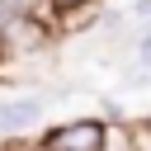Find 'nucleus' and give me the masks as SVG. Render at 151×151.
<instances>
[{"label": "nucleus", "instance_id": "nucleus-9", "mask_svg": "<svg viewBox=\"0 0 151 151\" xmlns=\"http://www.w3.org/2000/svg\"><path fill=\"white\" fill-rule=\"evenodd\" d=\"M146 28H151V24H146Z\"/></svg>", "mask_w": 151, "mask_h": 151}, {"label": "nucleus", "instance_id": "nucleus-1", "mask_svg": "<svg viewBox=\"0 0 151 151\" xmlns=\"http://www.w3.org/2000/svg\"><path fill=\"white\" fill-rule=\"evenodd\" d=\"M33 151H109V123L104 118H66L38 137Z\"/></svg>", "mask_w": 151, "mask_h": 151}, {"label": "nucleus", "instance_id": "nucleus-7", "mask_svg": "<svg viewBox=\"0 0 151 151\" xmlns=\"http://www.w3.org/2000/svg\"><path fill=\"white\" fill-rule=\"evenodd\" d=\"M0 151H33V146H14L9 137H0Z\"/></svg>", "mask_w": 151, "mask_h": 151}, {"label": "nucleus", "instance_id": "nucleus-8", "mask_svg": "<svg viewBox=\"0 0 151 151\" xmlns=\"http://www.w3.org/2000/svg\"><path fill=\"white\" fill-rule=\"evenodd\" d=\"M5 61H9V52H5V33H0V66H5Z\"/></svg>", "mask_w": 151, "mask_h": 151}, {"label": "nucleus", "instance_id": "nucleus-3", "mask_svg": "<svg viewBox=\"0 0 151 151\" xmlns=\"http://www.w3.org/2000/svg\"><path fill=\"white\" fill-rule=\"evenodd\" d=\"M123 137H127V151H151V118H132Z\"/></svg>", "mask_w": 151, "mask_h": 151}, {"label": "nucleus", "instance_id": "nucleus-5", "mask_svg": "<svg viewBox=\"0 0 151 151\" xmlns=\"http://www.w3.org/2000/svg\"><path fill=\"white\" fill-rule=\"evenodd\" d=\"M5 5H14V9H24V14L42 19V24H52V9H47V0H5Z\"/></svg>", "mask_w": 151, "mask_h": 151}, {"label": "nucleus", "instance_id": "nucleus-4", "mask_svg": "<svg viewBox=\"0 0 151 151\" xmlns=\"http://www.w3.org/2000/svg\"><path fill=\"white\" fill-rule=\"evenodd\" d=\"M47 9H52V24H57L61 14H76V9H94V0H47Z\"/></svg>", "mask_w": 151, "mask_h": 151}, {"label": "nucleus", "instance_id": "nucleus-6", "mask_svg": "<svg viewBox=\"0 0 151 151\" xmlns=\"http://www.w3.org/2000/svg\"><path fill=\"white\" fill-rule=\"evenodd\" d=\"M137 66H142V71H151V28L137 38Z\"/></svg>", "mask_w": 151, "mask_h": 151}, {"label": "nucleus", "instance_id": "nucleus-2", "mask_svg": "<svg viewBox=\"0 0 151 151\" xmlns=\"http://www.w3.org/2000/svg\"><path fill=\"white\" fill-rule=\"evenodd\" d=\"M42 113H47L42 94H5L0 99V137H9V142L28 137L42 123Z\"/></svg>", "mask_w": 151, "mask_h": 151}]
</instances>
